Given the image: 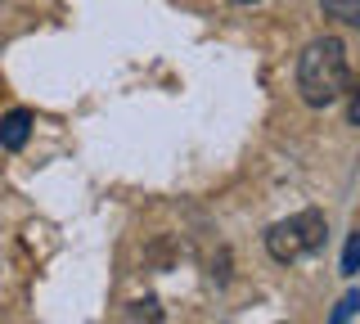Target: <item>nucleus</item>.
<instances>
[{"mask_svg": "<svg viewBox=\"0 0 360 324\" xmlns=\"http://www.w3.org/2000/svg\"><path fill=\"white\" fill-rule=\"evenodd\" d=\"M347 95H352V99H347V117H352V127H360V77L347 86Z\"/></svg>", "mask_w": 360, "mask_h": 324, "instance_id": "7", "label": "nucleus"}, {"mask_svg": "<svg viewBox=\"0 0 360 324\" xmlns=\"http://www.w3.org/2000/svg\"><path fill=\"white\" fill-rule=\"evenodd\" d=\"M239 5H257V0H239Z\"/></svg>", "mask_w": 360, "mask_h": 324, "instance_id": "8", "label": "nucleus"}, {"mask_svg": "<svg viewBox=\"0 0 360 324\" xmlns=\"http://www.w3.org/2000/svg\"><path fill=\"white\" fill-rule=\"evenodd\" d=\"M27 131H32V113L27 108H14V113H5L0 117V149H22L27 144Z\"/></svg>", "mask_w": 360, "mask_h": 324, "instance_id": "3", "label": "nucleus"}, {"mask_svg": "<svg viewBox=\"0 0 360 324\" xmlns=\"http://www.w3.org/2000/svg\"><path fill=\"white\" fill-rule=\"evenodd\" d=\"M324 14L347 27H360V0H324Z\"/></svg>", "mask_w": 360, "mask_h": 324, "instance_id": "4", "label": "nucleus"}, {"mask_svg": "<svg viewBox=\"0 0 360 324\" xmlns=\"http://www.w3.org/2000/svg\"><path fill=\"white\" fill-rule=\"evenodd\" d=\"M360 311V288H352V293H342L338 297V306H333V316H329V324H347Z\"/></svg>", "mask_w": 360, "mask_h": 324, "instance_id": "5", "label": "nucleus"}, {"mask_svg": "<svg viewBox=\"0 0 360 324\" xmlns=\"http://www.w3.org/2000/svg\"><path fill=\"white\" fill-rule=\"evenodd\" d=\"M352 86V68H347V46L338 37H320L302 50L297 59V95L311 108H329L333 99L347 95Z\"/></svg>", "mask_w": 360, "mask_h": 324, "instance_id": "1", "label": "nucleus"}, {"mask_svg": "<svg viewBox=\"0 0 360 324\" xmlns=\"http://www.w3.org/2000/svg\"><path fill=\"white\" fill-rule=\"evenodd\" d=\"M360 271V230L347 234V248H342V275H356Z\"/></svg>", "mask_w": 360, "mask_h": 324, "instance_id": "6", "label": "nucleus"}, {"mask_svg": "<svg viewBox=\"0 0 360 324\" xmlns=\"http://www.w3.org/2000/svg\"><path fill=\"white\" fill-rule=\"evenodd\" d=\"M324 212H297V216L288 221H275V226L266 230V252L275 257V261H297V257H307L315 248H324Z\"/></svg>", "mask_w": 360, "mask_h": 324, "instance_id": "2", "label": "nucleus"}]
</instances>
